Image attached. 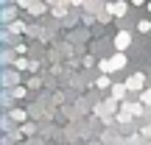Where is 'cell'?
<instances>
[{
	"label": "cell",
	"mask_w": 151,
	"mask_h": 145,
	"mask_svg": "<svg viewBox=\"0 0 151 145\" xmlns=\"http://www.w3.org/2000/svg\"><path fill=\"white\" fill-rule=\"evenodd\" d=\"M126 86H129V92H143L146 89V75L143 73H134L126 78Z\"/></svg>",
	"instance_id": "6da1fadb"
},
{
	"label": "cell",
	"mask_w": 151,
	"mask_h": 145,
	"mask_svg": "<svg viewBox=\"0 0 151 145\" xmlns=\"http://www.w3.org/2000/svg\"><path fill=\"white\" fill-rule=\"evenodd\" d=\"M106 11L112 17H126V11H129V3H123V0H115V3L106 6Z\"/></svg>",
	"instance_id": "7a4b0ae2"
},
{
	"label": "cell",
	"mask_w": 151,
	"mask_h": 145,
	"mask_svg": "<svg viewBox=\"0 0 151 145\" xmlns=\"http://www.w3.org/2000/svg\"><path fill=\"white\" fill-rule=\"evenodd\" d=\"M120 112H129L132 114V117H140V114H143V103L140 101H123V106H120Z\"/></svg>",
	"instance_id": "3957f363"
},
{
	"label": "cell",
	"mask_w": 151,
	"mask_h": 145,
	"mask_svg": "<svg viewBox=\"0 0 151 145\" xmlns=\"http://www.w3.org/2000/svg\"><path fill=\"white\" fill-rule=\"evenodd\" d=\"M129 45H132V34L129 31H120L118 36H115V48H118V50H126Z\"/></svg>",
	"instance_id": "277c9868"
},
{
	"label": "cell",
	"mask_w": 151,
	"mask_h": 145,
	"mask_svg": "<svg viewBox=\"0 0 151 145\" xmlns=\"http://www.w3.org/2000/svg\"><path fill=\"white\" fill-rule=\"evenodd\" d=\"M126 95H129V86L126 84H112V98L115 101H126Z\"/></svg>",
	"instance_id": "5b68a950"
},
{
	"label": "cell",
	"mask_w": 151,
	"mask_h": 145,
	"mask_svg": "<svg viewBox=\"0 0 151 145\" xmlns=\"http://www.w3.org/2000/svg\"><path fill=\"white\" fill-rule=\"evenodd\" d=\"M109 61H112V70H123V67H126V53H123V50H118V53H112V59H109Z\"/></svg>",
	"instance_id": "8992f818"
},
{
	"label": "cell",
	"mask_w": 151,
	"mask_h": 145,
	"mask_svg": "<svg viewBox=\"0 0 151 145\" xmlns=\"http://www.w3.org/2000/svg\"><path fill=\"white\" fill-rule=\"evenodd\" d=\"M17 81H20V75H17L14 70H6V78H3V84H6V86H14Z\"/></svg>",
	"instance_id": "52a82bcc"
},
{
	"label": "cell",
	"mask_w": 151,
	"mask_h": 145,
	"mask_svg": "<svg viewBox=\"0 0 151 145\" xmlns=\"http://www.w3.org/2000/svg\"><path fill=\"white\" fill-rule=\"evenodd\" d=\"M17 6H6V11H3V22H14V17H17Z\"/></svg>",
	"instance_id": "ba28073f"
},
{
	"label": "cell",
	"mask_w": 151,
	"mask_h": 145,
	"mask_svg": "<svg viewBox=\"0 0 151 145\" xmlns=\"http://www.w3.org/2000/svg\"><path fill=\"white\" fill-rule=\"evenodd\" d=\"M137 31H140V34H151V22H148V20L137 22Z\"/></svg>",
	"instance_id": "9c48e42d"
},
{
	"label": "cell",
	"mask_w": 151,
	"mask_h": 145,
	"mask_svg": "<svg viewBox=\"0 0 151 145\" xmlns=\"http://www.w3.org/2000/svg\"><path fill=\"white\" fill-rule=\"evenodd\" d=\"M140 103H143V106H148V103H151V89H143L140 92Z\"/></svg>",
	"instance_id": "30bf717a"
},
{
	"label": "cell",
	"mask_w": 151,
	"mask_h": 145,
	"mask_svg": "<svg viewBox=\"0 0 151 145\" xmlns=\"http://www.w3.org/2000/svg\"><path fill=\"white\" fill-rule=\"evenodd\" d=\"M9 28H11V34H22V31H25L22 22H9Z\"/></svg>",
	"instance_id": "8fae6325"
},
{
	"label": "cell",
	"mask_w": 151,
	"mask_h": 145,
	"mask_svg": "<svg viewBox=\"0 0 151 145\" xmlns=\"http://www.w3.org/2000/svg\"><path fill=\"white\" fill-rule=\"evenodd\" d=\"M11 120H20L22 123V120H25V112H22V109H14V112H11Z\"/></svg>",
	"instance_id": "7c38bea8"
},
{
	"label": "cell",
	"mask_w": 151,
	"mask_h": 145,
	"mask_svg": "<svg viewBox=\"0 0 151 145\" xmlns=\"http://www.w3.org/2000/svg\"><path fill=\"white\" fill-rule=\"evenodd\" d=\"M95 86H101V89H106V86H109V75H101V78L95 81Z\"/></svg>",
	"instance_id": "4fadbf2b"
},
{
	"label": "cell",
	"mask_w": 151,
	"mask_h": 145,
	"mask_svg": "<svg viewBox=\"0 0 151 145\" xmlns=\"http://www.w3.org/2000/svg\"><path fill=\"white\" fill-rule=\"evenodd\" d=\"M129 120H132L129 112H118V123H129Z\"/></svg>",
	"instance_id": "5bb4252c"
},
{
	"label": "cell",
	"mask_w": 151,
	"mask_h": 145,
	"mask_svg": "<svg viewBox=\"0 0 151 145\" xmlns=\"http://www.w3.org/2000/svg\"><path fill=\"white\" fill-rule=\"evenodd\" d=\"M101 70H104V73H112V61L104 59V61H101Z\"/></svg>",
	"instance_id": "9a60e30c"
},
{
	"label": "cell",
	"mask_w": 151,
	"mask_h": 145,
	"mask_svg": "<svg viewBox=\"0 0 151 145\" xmlns=\"http://www.w3.org/2000/svg\"><path fill=\"white\" fill-rule=\"evenodd\" d=\"M11 95H14V98H25V89H22V86H14V89H11Z\"/></svg>",
	"instance_id": "2e32d148"
},
{
	"label": "cell",
	"mask_w": 151,
	"mask_h": 145,
	"mask_svg": "<svg viewBox=\"0 0 151 145\" xmlns=\"http://www.w3.org/2000/svg\"><path fill=\"white\" fill-rule=\"evenodd\" d=\"M14 64H17V70H25V67H28V61H25V59H17Z\"/></svg>",
	"instance_id": "e0dca14e"
},
{
	"label": "cell",
	"mask_w": 151,
	"mask_h": 145,
	"mask_svg": "<svg viewBox=\"0 0 151 145\" xmlns=\"http://www.w3.org/2000/svg\"><path fill=\"white\" fill-rule=\"evenodd\" d=\"M143 137H148V140H151V126H143Z\"/></svg>",
	"instance_id": "ac0fdd59"
},
{
	"label": "cell",
	"mask_w": 151,
	"mask_h": 145,
	"mask_svg": "<svg viewBox=\"0 0 151 145\" xmlns=\"http://www.w3.org/2000/svg\"><path fill=\"white\" fill-rule=\"evenodd\" d=\"M45 3H50V6H62V0H45Z\"/></svg>",
	"instance_id": "d6986e66"
},
{
	"label": "cell",
	"mask_w": 151,
	"mask_h": 145,
	"mask_svg": "<svg viewBox=\"0 0 151 145\" xmlns=\"http://www.w3.org/2000/svg\"><path fill=\"white\" fill-rule=\"evenodd\" d=\"M143 3H148V0H132V6H143Z\"/></svg>",
	"instance_id": "ffe728a7"
},
{
	"label": "cell",
	"mask_w": 151,
	"mask_h": 145,
	"mask_svg": "<svg viewBox=\"0 0 151 145\" xmlns=\"http://www.w3.org/2000/svg\"><path fill=\"white\" fill-rule=\"evenodd\" d=\"M70 3H73V6H81V3H84V0H70Z\"/></svg>",
	"instance_id": "44dd1931"
},
{
	"label": "cell",
	"mask_w": 151,
	"mask_h": 145,
	"mask_svg": "<svg viewBox=\"0 0 151 145\" xmlns=\"http://www.w3.org/2000/svg\"><path fill=\"white\" fill-rule=\"evenodd\" d=\"M148 11H151V0H148Z\"/></svg>",
	"instance_id": "7402d4cb"
},
{
	"label": "cell",
	"mask_w": 151,
	"mask_h": 145,
	"mask_svg": "<svg viewBox=\"0 0 151 145\" xmlns=\"http://www.w3.org/2000/svg\"><path fill=\"white\" fill-rule=\"evenodd\" d=\"M3 3H11V0H3Z\"/></svg>",
	"instance_id": "603a6c76"
},
{
	"label": "cell",
	"mask_w": 151,
	"mask_h": 145,
	"mask_svg": "<svg viewBox=\"0 0 151 145\" xmlns=\"http://www.w3.org/2000/svg\"><path fill=\"white\" fill-rule=\"evenodd\" d=\"M148 145H151V140H148Z\"/></svg>",
	"instance_id": "cb8c5ba5"
}]
</instances>
